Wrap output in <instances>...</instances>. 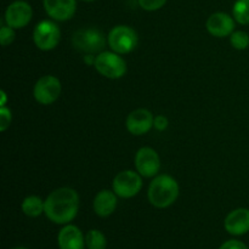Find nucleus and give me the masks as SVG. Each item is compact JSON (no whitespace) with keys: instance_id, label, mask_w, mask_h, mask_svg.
<instances>
[{"instance_id":"obj_18","label":"nucleus","mask_w":249,"mask_h":249,"mask_svg":"<svg viewBox=\"0 0 249 249\" xmlns=\"http://www.w3.org/2000/svg\"><path fill=\"white\" fill-rule=\"evenodd\" d=\"M85 245L88 249H106L107 240L100 230H90L85 236Z\"/></svg>"},{"instance_id":"obj_3","label":"nucleus","mask_w":249,"mask_h":249,"mask_svg":"<svg viewBox=\"0 0 249 249\" xmlns=\"http://www.w3.org/2000/svg\"><path fill=\"white\" fill-rule=\"evenodd\" d=\"M94 67L97 72L109 79H119L126 72V63L114 51H102L95 58Z\"/></svg>"},{"instance_id":"obj_8","label":"nucleus","mask_w":249,"mask_h":249,"mask_svg":"<svg viewBox=\"0 0 249 249\" xmlns=\"http://www.w3.org/2000/svg\"><path fill=\"white\" fill-rule=\"evenodd\" d=\"M61 82L53 75H44L34 85L33 95L40 105H51L60 97Z\"/></svg>"},{"instance_id":"obj_1","label":"nucleus","mask_w":249,"mask_h":249,"mask_svg":"<svg viewBox=\"0 0 249 249\" xmlns=\"http://www.w3.org/2000/svg\"><path fill=\"white\" fill-rule=\"evenodd\" d=\"M79 197L73 189L61 187L51 192L45 199L46 218L53 224L67 225L77 216Z\"/></svg>"},{"instance_id":"obj_13","label":"nucleus","mask_w":249,"mask_h":249,"mask_svg":"<svg viewBox=\"0 0 249 249\" xmlns=\"http://www.w3.org/2000/svg\"><path fill=\"white\" fill-rule=\"evenodd\" d=\"M224 228L232 236H242L249 232V209L238 208L231 212L225 218Z\"/></svg>"},{"instance_id":"obj_11","label":"nucleus","mask_w":249,"mask_h":249,"mask_svg":"<svg viewBox=\"0 0 249 249\" xmlns=\"http://www.w3.org/2000/svg\"><path fill=\"white\" fill-rule=\"evenodd\" d=\"M155 123V117L148 109L138 108L126 118V129L133 135H143L148 133Z\"/></svg>"},{"instance_id":"obj_22","label":"nucleus","mask_w":249,"mask_h":249,"mask_svg":"<svg viewBox=\"0 0 249 249\" xmlns=\"http://www.w3.org/2000/svg\"><path fill=\"white\" fill-rule=\"evenodd\" d=\"M15 40V32L14 28L6 26H2L0 29V43L2 46H7Z\"/></svg>"},{"instance_id":"obj_27","label":"nucleus","mask_w":249,"mask_h":249,"mask_svg":"<svg viewBox=\"0 0 249 249\" xmlns=\"http://www.w3.org/2000/svg\"><path fill=\"white\" fill-rule=\"evenodd\" d=\"M82 1H87V2H90V1H95V0H82Z\"/></svg>"},{"instance_id":"obj_9","label":"nucleus","mask_w":249,"mask_h":249,"mask_svg":"<svg viewBox=\"0 0 249 249\" xmlns=\"http://www.w3.org/2000/svg\"><path fill=\"white\" fill-rule=\"evenodd\" d=\"M33 11L32 6L23 0H17L10 4L5 11V22L9 27L14 29H19L26 27L31 22Z\"/></svg>"},{"instance_id":"obj_19","label":"nucleus","mask_w":249,"mask_h":249,"mask_svg":"<svg viewBox=\"0 0 249 249\" xmlns=\"http://www.w3.org/2000/svg\"><path fill=\"white\" fill-rule=\"evenodd\" d=\"M232 12L238 23L249 24V0H236Z\"/></svg>"},{"instance_id":"obj_10","label":"nucleus","mask_w":249,"mask_h":249,"mask_svg":"<svg viewBox=\"0 0 249 249\" xmlns=\"http://www.w3.org/2000/svg\"><path fill=\"white\" fill-rule=\"evenodd\" d=\"M135 168L141 177H155L160 168V156L151 147L140 148L135 156Z\"/></svg>"},{"instance_id":"obj_14","label":"nucleus","mask_w":249,"mask_h":249,"mask_svg":"<svg viewBox=\"0 0 249 249\" xmlns=\"http://www.w3.org/2000/svg\"><path fill=\"white\" fill-rule=\"evenodd\" d=\"M235 29V21L232 17L224 12H215L211 15L207 21V31L214 36L223 38L231 36Z\"/></svg>"},{"instance_id":"obj_23","label":"nucleus","mask_w":249,"mask_h":249,"mask_svg":"<svg viewBox=\"0 0 249 249\" xmlns=\"http://www.w3.org/2000/svg\"><path fill=\"white\" fill-rule=\"evenodd\" d=\"M11 124V111L2 106L0 109V130L5 131Z\"/></svg>"},{"instance_id":"obj_15","label":"nucleus","mask_w":249,"mask_h":249,"mask_svg":"<svg viewBox=\"0 0 249 249\" xmlns=\"http://www.w3.org/2000/svg\"><path fill=\"white\" fill-rule=\"evenodd\" d=\"M57 243L60 249H84L85 237L78 226L67 224L60 230L57 236Z\"/></svg>"},{"instance_id":"obj_12","label":"nucleus","mask_w":249,"mask_h":249,"mask_svg":"<svg viewBox=\"0 0 249 249\" xmlns=\"http://www.w3.org/2000/svg\"><path fill=\"white\" fill-rule=\"evenodd\" d=\"M43 2L46 14L56 21L71 19L77 10L75 0H44Z\"/></svg>"},{"instance_id":"obj_16","label":"nucleus","mask_w":249,"mask_h":249,"mask_svg":"<svg viewBox=\"0 0 249 249\" xmlns=\"http://www.w3.org/2000/svg\"><path fill=\"white\" fill-rule=\"evenodd\" d=\"M117 208V195L114 191L102 190L96 195L94 199V212L101 218L111 215Z\"/></svg>"},{"instance_id":"obj_5","label":"nucleus","mask_w":249,"mask_h":249,"mask_svg":"<svg viewBox=\"0 0 249 249\" xmlns=\"http://www.w3.org/2000/svg\"><path fill=\"white\" fill-rule=\"evenodd\" d=\"M72 44L77 50L85 53H102L106 46V38L99 29L85 28L74 32L72 36Z\"/></svg>"},{"instance_id":"obj_7","label":"nucleus","mask_w":249,"mask_h":249,"mask_svg":"<svg viewBox=\"0 0 249 249\" xmlns=\"http://www.w3.org/2000/svg\"><path fill=\"white\" fill-rule=\"evenodd\" d=\"M142 180L134 170H123L113 179V191L121 198H131L140 192Z\"/></svg>"},{"instance_id":"obj_6","label":"nucleus","mask_w":249,"mask_h":249,"mask_svg":"<svg viewBox=\"0 0 249 249\" xmlns=\"http://www.w3.org/2000/svg\"><path fill=\"white\" fill-rule=\"evenodd\" d=\"M61 32L57 24L49 19L39 22L33 32V40L36 48L43 51H50L60 43Z\"/></svg>"},{"instance_id":"obj_4","label":"nucleus","mask_w":249,"mask_h":249,"mask_svg":"<svg viewBox=\"0 0 249 249\" xmlns=\"http://www.w3.org/2000/svg\"><path fill=\"white\" fill-rule=\"evenodd\" d=\"M107 41L112 51L125 55L131 53L138 46V34L131 27L129 26H116L111 29Z\"/></svg>"},{"instance_id":"obj_21","label":"nucleus","mask_w":249,"mask_h":249,"mask_svg":"<svg viewBox=\"0 0 249 249\" xmlns=\"http://www.w3.org/2000/svg\"><path fill=\"white\" fill-rule=\"evenodd\" d=\"M167 0H139V5L141 9L146 11H156V10L162 9L165 5Z\"/></svg>"},{"instance_id":"obj_26","label":"nucleus","mask_w":249,"mask_h":249,"mask_svg":"<svg viewBox=\"0 0 249 249\" xmlns=\"http://www.w3.org/2000/svg\"><path fill=\"white\" fill-rule=\"evenodd\" d=\"M12 249H28V248H26V247H16V248H12Z\"/></svg>"},{"instance_id":"obj_24","label":"nucleus","mask_w":249,"mask_h":249,"mask_svg":"<svg viewBox=\"0 0 249 249\" xmlns=\"http://www.w3.org/2000/svg\"><path fill=\"white\" fill-rule=\"evenodd\" d=\"M219 249H249L246 243H243L242 241L238 240H230L226 241L225 243L220 246Z\"/></svg>"},{"instance_id":"obj_17","label":"nucleus","mask_w":249,"mask_h":249,"mask_svg":"<svg viewBox=\"0 0 249 249\" xmlns=\"http://www.w3.org/2000/svg\"><path fill=\"white\" fill-rule=\"evenodd\" d=\"M22 212L29 218H36L45 211V201L38 196H28L22 202Z\"/></svg>"},{"instance_id":"obj_20","label":"nucleus","mask_w":249,"mask_h":249,"mask_svg":"<svg viewBox=\"0 0 249 249\" xmlns=\"http://www.w3.org/2000/svg\"><path fill=\"white\" fill-rule=\"evenodd\" d=\"M230 43L236 50H246L249 46V36L243 31L233 32L230 36Z\"/></svg>"},{"instance_id":"obj_2","label":"nucleus","mask_w":249,"mask_h":249,"mask_svg":"<svg viewBox=\"0 0 249 249\" xmlns=\"http://www.w3.org/2000/svg\"><path fill=\"white\" fill-rule=\"evenodd\" d=\"M179 196V185L170 175L156 177L148 187V201L156 208H168Z\"/></svg>"},{"instance_id":"obj_25","label":"nucleus","mask_w":249,"mask_h":249,"mask_svg":"<svg viewBox=\"0 0 249 249\" xmlns=\"http://www.w3.org/2000/svg\"><path fill=\"white\" fill-rule=\"evenodd\" d=\"M153 125L156 126V129L160 131L164 130V129H167L168 126V119L165 118L164 116H157L155 118V123H153Z\"/></svg>"}]
</instances>
